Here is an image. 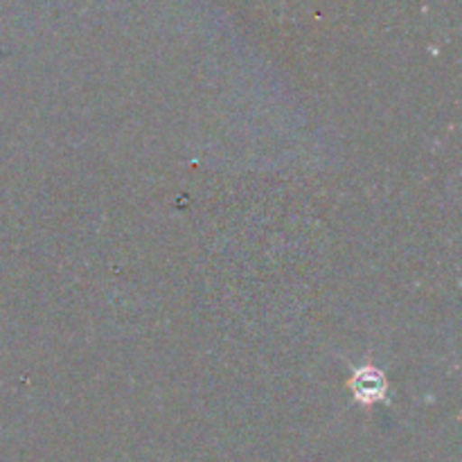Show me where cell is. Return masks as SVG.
<instances>
[{"instance_id":"cell-1","label":"cell","mask_w":462,"mask_h":462,"mask_svg":"<svg viewBox=\"0 0 462 462\" xmlns=\"http://www.w3.org/2000/svg\"><path fill=\"white\" fill-rule=\"evenodd\" d=\"M352 391H355V395L359 397L361 402L370 404V402H377L383 397L386 379H383L382 373H377V370L365 368L355 374V379H352Z\"/></svg>"}]
</instances>
